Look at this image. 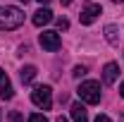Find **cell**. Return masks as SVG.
<instances>
[{"instance_id":"cell-20","label":"cell","mask_w":124,"mask_h":122,"mask_svg":"<svg viewBox=\"0 0 124 122\" xmlns=\"http://www.w3.org/2000/svg\"><path fill=\"white\" fill-rule=\"evenodd\" d=\"M38 2H41V5H48V2H50V0H38Z\"/></svg>"},{"instance_id":"cell-16","label":"cell","mask_w":124,"mask_h":122,"mask_svg":"<svg viewBox=\"0 0 124 122\" xmlns=\"http://www.w3.org/2000/svg\"><path fill=\"white\" fill-rule=\"evenodd\" d=\"M95 122H112V120H110L108 115H98V117H95Z\"/></svg>"},{"instance_id":"cell-13","label":"cell","mask_w":124,"mask_h":122,"mask_svg":"<svg viewBox=\"0 0 124 122\" xmlns=\"http://www.w3.org/2000/svg\"><path fill=\"white\" fill-rule=\"evenodd\" d=\"M72 74L77 77V79H79V77H84V74H86V67H84V65H77V67H74V72H72Z\"/></svg>"},{"instance_id":"cell-7","label":"cell","mask_w":124,"mask_h":122,"mask_svg":"<svg viewBox=\"0 0 124 122\" xmlns=\"http://www.w3.org/2000/svg\"><path fill=\"white\" fill-rule=\"evenodd\" d=\"M117 77H119V65H117V62H108V65L103 67V81H105V84H115Z\"/></svg>"},{"instance_id":"cell-5","label":"cell","mask_w":124,"mask_h":122,"mask_svg":"<svg viewBox=\"0 0 124 122\" xmlns=\"http://www.w3.org/2000/svg\"><path fill=\"white\" fill-rule=\"evenodd\" d=\"M100 12H103V7H100V5H95V2H91V5H86V7L81 10V15H79V22L88 26V24H93V22L98 19V15H100Z\"/></svg>"},{"instance_id":"cell-19","label":"cell","mask_w":124,"mask_h":122,"mask_svg":"<svg viewBox=\"0 0 124 122\" xmlns=\"http://www.w3.org/2000/svg\"><path fill=\"white\" fill-rule=\"evenodd\" d=\"M55 122H67V117H57V120H55Z\"/></svg>"},{"instance_id":"cell-22","label":"cell","mask_w":124,"mask_h":122,"mask_svg":"<svg viewBox=\"0 0 124 122\" xmlns=\"http://www.w3.org/2000/svg\"><path fill=\"white\" fill-rule=\"evenodd\" d=\"M115 2H124V0H115Z\"/></svg>"},{"instance_id":"cell-8","label":"cell","mask_w":124,"mask_h":122,"mask_svg":"<svg viewBox=\"0 0 124 122\" xmlns=\"http://www.w3.org/2000/svg\"><path fill=\"white\" fill-rule=\"evenodd\" d=\"M31 22H33L36 26H46V24H50V22H53V12H50L48 7H41V10L33 15V19H31Z\"/></svg>"},{"instance_id":"cell-3","label":"cell","mask_w":124,"mask_h":122,"mask_svg":"<svg viewBox=\"0 0 124 122\" xmlns=\"http://www.w3.org/2000/svg\"><path fill=\"white\" fill-rule=\"evenodd\" d=\"M31 101H33V105L43 108V110H50L53 108V89L50 86H36L31 91Z\"/></svg>"},{"instance_id":"cell-1","label":"cell","mask_w":124,"mask_h":122,"mask_svg":"<svg viewBox=\"0 0 124 122\" xmlns=\"http://www.w3.org/2000/svg\"><path fill=\"white\" fill-rule=\"evenodd\" d=\"M22 24H24V12H22L19 7H12V5L0 7V29L2 31L19 29Z\"/></svg>"},{"instance_id":"cell-4","label":"cell","mask_w":124,"mask_h":122,"mask_svg":"<svg viewBox=\"0 0 124 122\" xmlns=\"http://www.w3.org/2000/svg\"><path fill=\"white\" fill-rule=\"evenodd\" d=\"M38 41H41L43 50H50V53H55V50H57V48L62 46V41H60V34H57V31H43Z\"/></svg>"},{"instance_id":"cell-10","label":"cell","mask_w":124,"mask_h":122,"mask_svg":"<svg viewBox=\"0 0 124 122\" xmlns=\"http://www.w3.org/2000/svg\"><path fill=\"white\" fill-rule=\"evenodd\" d=\"M72 120L74 122H88V113H86V108L81 105V103H74L72 105Z\"/></svg>"},{"instance_id":"cell-21","label":"cell","mask_w":124,"mask_h":122,"mask_svg":"<svg viewBox=\"0 0 124 122\" xmlns=\"http://www.w3.org/2000/svg\"><path fill=\"white\" fill-rule=\"evenodd\" d=\"M22 2H24V5H26V2H29V0H22Z\"/></svg>"},{"instance_id":"cell-2","label":"cell","mask_w":124,"mask_h":122,"mask_svg":"<svg viewBox=\"0 0 124 122\" xmlns=\"http://www.w3.org/2000/svg\"><path fill=\"white\" fill-rule=\"evenodd\" d=\"M77 93H79V98H81L84 103H88V105L100 103V84H98V81H81Z\"/></svg>"},{"instance_id":"cell-17","label":"cell","mask_w":124,"mask_h":122,"mask_svg":"<svg viewBox=\"0 0 124 122\" xmlns=\"http://www.w3.org/2000/svg\"><path fill=\"white\" fill-rule=\"evenodd\" d=\"M119 93H122V98H124V81H122V86H119Z\"/></svg>"},{"instance_id":"cell-14","label":"cell","mask_w":124,"mask_h":122,"mask_svg":"<svg viewBox=\"0 0 124 122\" xmlns=\"http://www.w3.org/2000/svg\"><path fill=\"white\" fill-rule=\"evenodd\" d=\"M26 122H48V120H46V115H41V113H36V115H31V117H29Z\"/></svg>"},{"instance_id":"cell-9","label":"cell","mask_w":124,"mask_h":122,"mask_svg":"<svg viewBox=\"0 0 124 122\" xmlns=\"http://www.w3.org/2000/svg\"><path fill=\"white\" fill-rule=\"evenodd\" d=\"M19 79H22V84H31V81L36 79V67H33V65H24V67L19 70Z\"/></svg>"},{"instance_id":"cell-6","label":"cell","mask_w":124,"mask_h":122,"mask_svg":"<svg viewBox=\"0 0 124 122\" xmlns=\"http://www.w3.org/2000/svg\"><path fill=\"white\" fill-rule=\"evenodd\" d=\"M0 96H2V101H10V98L15 96L12 81H10V77H7L5 70H0Z\"/></svg>"},{"instance_id":"cell-11","label":"cell","mask_w":124,"mask_h":122,"mask_svg":"<svg viewBox=\"0 0 124 122\" xmlns=\"http://www.w3.org/2000/svg\"><path fill=\"white\" fill-rule=\"evenodd\" d=\"M117 26H115V24H108V26H105V38H108V43H117V41H119V36H117Z\"/></svg>"},{"instance_id":"cell-15","label":"cell","mask_w":124,"mask_h":122,"mask_svg":"<svg viewBox=\"0 0 124 122\" xmlns=\"http://www.w3.org/2000/svg\"><path fill=\"white\" fill-rule=\"evenodd\" d=\"M57 26H60V29H67V26H69V22H67V19H57Z\"/></svg>"},{"instance_id":"cell-18","label":"cell","mask_w":124,"mask_h":122,"mask_svg":"<svg viewBox=\"0 0 124 122\" xmlns=\"http://www.w3.org/2000/svg\"><path fill=\"white\" fill-rule=\"evenodd\" d=\"M62 5H72V0H60Z\"/></svg>"},{"instance_id":"cell-12","label":"cell","mask_w":124,"mask_h":122,"mask_svg":"<svg viewBox=\"0 0 124 122\" xmlns=\"http://www.w3.org/2000/svg\"><path fill=\"white\" fill-rule=\"evenodd\" d=\"M7 122H24V115H22L19 110H12V113L7 115Z\"/></svg>"}]
</instances>
